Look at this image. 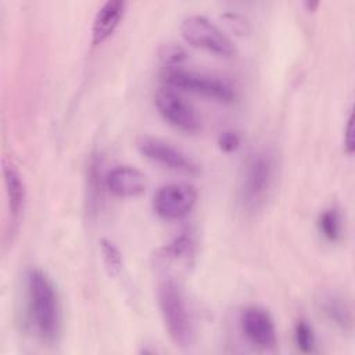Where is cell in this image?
<instances>
[{
  "label": "cell",
  "mask_w": 355,
  "mask_h": 355,
  "mask_svg": "<svg viewBox=\"0 0 355 355\" xmlns=\"http://www.w3.org/2000/svg\"><path fill=\"white\" fill-rule=\"evenodd\" d=\"M319 233L330 243L340 241L343 236V218L336 207L323 209L318 216Z\"/></svg>",
  "instance_id": "9a60e30c"
},
{
  "label": "cell",
  "mask_w": 355,
  "mask_h": 355,
  "mask_svg": "<svg viewBox=\"0 0 355 355\" xmlns=\"http://www.w3.org/2000/svg\"><path fill=\"white\" fill-rule=\"evenodd\" d=\"M304 7L306 8V11L313 12L318 7H319V1H313V0H306L304 1Z\"/></svg>",
  "instance_id": "7402d4cb"
},
{
  "label": "cell",
  "mask_w": 355,
  "mask_h": 355,
  "mask_svg": "<svg viewBox=\"0 0 355 355\" xmlns=\"http://www.w3.org/2000/svg\"><path fill=\"white\" fill-rule=\"evenodd\" d=\"M100 254L110 276H118L123 268V259L119 248L108 239L100 240Z\"/></svg>",
  "instance_id": "e0dca14e"
},
{
  "label": "cell",
  "mask_w": 355,
  "mask_h": 355,
  "mask_svg": "<svg viewBox=\"0 0 355 355\" xmlns=\"http://www.w3.org/2000/svg\"><path fill=\"white\" fill-rule=\"evenodd\" d=\"M241 144V136L236 130H223L218 136V146L225 153H233L236 151Z\"/></svg>",
  "instance_id": "ffe728a7"
},
{
  "label": "cell",
  "mask_w": 355,
  "mask_h": 355,
  "mask_svg": "<svg viewBox=\"0 0 355 355\" xmlns=\"http://www.w3.org/2000/svg\"><path fill=\"white\" fill-rule=\"evenodd\" d=\"M3 176L6 186V197H7V211H8V230L7 236H12L18 232L21 215L25 209L26 202V189L25 182L17 169V166L3 159Z\"/></svg>",
  "instance_id": "30bf717a"
},
{
  "label": "cell",
  "mask_w": 355,
  "mask_h": 355,
  "mask_svg": "<svg viewBox=\"0 0 355 355\" xmlns=\"http://www.w3.org/2000/svg\"><path fill=\"white\" fill-rule=\"evenodd\" d=\"M162 80L165 86L175 90L190 92L219 103H233L237 97L234 87L218 76L179 68L164 69Z\"/></svg>",
  "instance_id": "277c9868"
},
{
  "label": "cell",
  "mask_w": 355,
  "mask_h": 355,
  "mask_svg": "<svg viewBox=\"0 0 355 355\" xmlns=\"http://www.w3.org/2000/svg\"><path fill=\"white\" fill-rule=\"evenodd\" d=\"M319 305L324 316L341 331H351L354 326L349 302L338 293H326L320 297Z\"/></svg>",
  "instance_id": "4fadbf2b"
},
{
  "label": "cell",
  "mask_w": 355,
  "mask_h": 355,
  "mask_svg": "<svg viewBox=\"0 0 355 355\" xmlns=\"http://www.w3.org/2000/svg\"><path fill=\"white\" fill-rule=\"evenodd\" d=\"M294 343L304 354L316 351V336L313 327L305 319H298L294 324Z\"/></svg>",
  "instance_id": "ac0fdd59"
},
{
  "label": "cell",
  "mask_w": 355,
  "mask_h": 355,
  "mask_svg": "<svg viewBox=\"0 0 355 355\" xmlns=\"http://www.w3.org/2000/svg\"><path fill=\"white\" fill-rule=\"evenodd\" d=\"M107 189L118 197H137L144 193L147 179L144 173L132 165H116L104 178Z\"/></svg>",
  "instance_id": "8fae6325"
},
{
  "label": "cell",
  "mask_w": 355,
  "mask_h": 355,
  "mask_svg": "<svg viewBox=\"0 0 355 355\" xmlns=\"http://www.w3.org/2000/svg\"><path fill=\"white\" fill-rule=\"evenodd\" d=\"M101 169H100V159L97 154H92L86 168V191H87V205L89 209L93 211L100 197V187H101Z\"/></svg>",
  "instance_id": "2e32d148"
},
{
  "label": "cell",
  "mask_w": 355,
  "mask_h": 355,
  "mask_svg": "<svg viewBox=\"0 0 355 355\" xmlns=\"http://www.w3.org/2000/svg\"><path fill=\"white\" fill-rule=\"evenodd\" d=\"M140 154L173 172L183 175L200 173V165L183 150L154 136H141L136 141Z\"/></svg>",
  "instance_id": "52a82bcc"
},
{
  "label": "cell",
  "mask_w": 355,
  "mask_h": 355,
  "mask_svg": "<svg viewBox=\"0 0 355 355\" xmlns=\"http://www.w3.org/2000/svg\"><path fill=\"white\" fill-rule=\"evenodd\" d=\"M240 330L245 340L258 349L273 351L277 344L276 326L270 313L261 306H247L240 313Z\"/></svg>",
  "instance_id": "9c48e42d"
},
{
  "label": "cell",
  "mask_w": 355,
  "mask_h": 355,
  "mask_svg": "<svg viewBox=\"0 0 355 355\" xmlns=\"http://www.w3.org/2000/svg\"><path fill=\"white\" fill-rule=\"evenodd\" d=\"M154 103L159 115L173 128L186 133H196L201 129L202 121L200 114L175 89L168 86L158 89Z\"/></svg>",
  "instance_id": "8992f818"
},
{
  "label": "cell",
  "mask_w": 355,
  "mask_h": 355,
  "mask_svg": "<svg viewBox=\"0 0 355 355\" xmlns=\"http://www.w3.org/2000/svg\"><path fill=\"white\" fill-rule=\"evenodd\" d=\"M180 33L189 44L219 57L232 58L237 54L234 42L204 15L193 14L183 18L180 22Z\"/></svg>",
  "instance_id": "5b68a950"
},
{
  "label": "cell",
  "mask_w": 355,
  "mask_h": 355,
  "mask_svg": "<svg viewBox=\"0 0 355 355\" xmlns=\"http://www.w3.org/2000/svg\"><path fill=\"white\" fill-rule=\"evenodd\" d=\"M196 254V241L190 234H179L169 241L161 252V257L173 262H189Z\"/></svg>",
  "instance_id": "5bb4252c"
},
{
  "label": "cell",
  "mask_w": 355,
  "mask_h": 355,
  "mask_svg": "<svg viewBox=\"0 0 355 355\" xmlns=\"http://www.w3.org/2000/svg\"><path fill=\"white\" fill-rule=\"evenodd\" d=\"M197 204L196 189L183 182L161 186L153 198L154 212L166 220L182 219L189 215Z\"/></svg>",
  "instance_id": "ba28073f"
},
{
  "label": "cell",
  "mask_w": 355,
  "mask_h": 355,
  "mask_svg": "<svg viewBox=\"0 0 355 355\" xmlns=\"http://www.w3.org/2000/svg\"><path fill=\"white\" fill-rule=\"evenodd\" d=\"M186 50L176 43H166L159 50V60L164 65V69L179 68L186 61Z\"/></svg>",
  "instance_id": "d6986e66"
},
{
  "label": "cell",
  "mask_w": 355,
  "mask_h": 355,
  "mask_svg": "<svg viewBox=\"0 0 355 355\" xmlns=\"http://www.w3.org/2000/svg\"><path fill=\"white\" fill-rule=\"evenodd\" d=\"M159 312L165 329L182 349H189L194 343V327L189 305L180 286L173 279H164L157 288Z\"/></svg>",
  "instance_id": "7a4b0ae2"
},
{
  "label": "cell",
  "mask_w": 355,
  "mask_h": 355,
  "mask_svg": "<svg viewBox=\"0 0 355 355\" xmlns=\"http://www.w3.org/2000/svg\"><path fill=\"white\" fill-rule=\"evenodd\" d=\"M275 175L273 159L268 153L252 154L244 165L239 200L247 212L259 211L268 200Z\"/></svg>",
  "instance_id": "3957f363"
},
{
  "label": "cell",
  "mask_w": 355,
  "mask_h": 355,
  "mask_svg": "<svg viewBox=\"0 0 355 355\" xmlns=\"http://www.w3.org/2000/svg\"><path fill=\"white\" fill-rule=\"evenodd\" d=\"M128 3L123 0H108L96 12L92 22V43L98 46L104 43L122 22Z\"/></svg>",
  "instance_id": "7c38bea8"
},
{
  "label": "cell",
  "mask_w": 355,
  "mask_h": 355,
  "mask_svg": "<svg viewBox=\"0 0 355 355\" xmlns=\"http://www.w3.org/2000/svg\"><path fill=\"white\" fill-rule=\"evenodd\" d=\"M26 305L37 337L46 344H55L62 327L60 295L51 277L40 268L28 270Z\"/></svg>",
  "instance_id": "6da1fadb"
},
{
  "label": "cell",
  "mask_w": 355,
  "mask_h": 355,
  "mask_svg": "<svg viewBox=\"0 0 355 355\" xmlns=\"http://www.w3.org/2000/svg\"><path fill=\"white\" fill-rule=\"evenodd\" d=\"M343 146H344V151L348 155L354 154L355 141H354V115H352V112H349V115L345 121L344 135H343Z\"/></svg>",
  "instance_id": "44dd1931"
}]
</instances>
